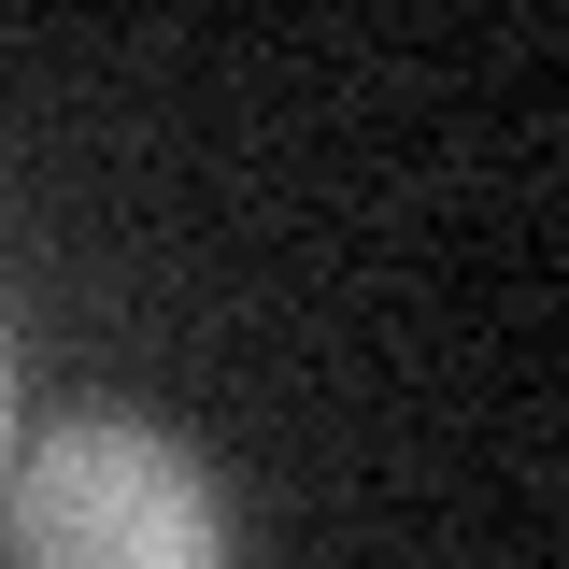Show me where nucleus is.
<instances>
[{"label":"nucleus","mask_w":569,"mask_h":569,"mask_svg":"<svg viewBox=\"0 0 569 569\" xmlns=\"http://www.w3.org/2000/svg\"><path fill=\"white\" fill-rule=\"evenodd\" d=\"M0 569H242V527L186 427L58 413L0 456Z\"/></svg>","instance_id":"nucleus-1"},{"label":"nucleus","mask_w":569,"mask_h":569,"mask_svg":"<svg viewBox=\"0 0 569 569\" xmlns=\"http://www.w3.org/2000/svg\"><path fill=\"white\" fill-rule=\"evenodd\" d=\"M0 456H14V328H0Z\"/></svg>","instance_id":"nucleus-2"}]
</instances>
